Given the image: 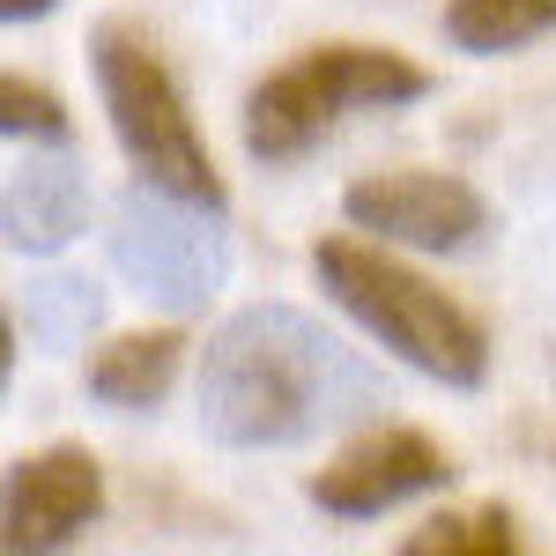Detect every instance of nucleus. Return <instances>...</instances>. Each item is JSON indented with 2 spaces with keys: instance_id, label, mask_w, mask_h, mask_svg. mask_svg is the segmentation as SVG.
I'll use <instances>...</instances> for the list:
<instances>
[{
  "instance_id": "1",
  "label": "nucleus",
  "mask_w": 556,
  "mask_h": 556,
  "mask_svg": "<svg viewBox=\"0 0 556 556\" xmlns=\"http://www.w3.org/2000/svg\"><path fill=\"white\" fill-rule=\"evenodd\" d=\"M371 408V379L298 304H245L201 349V430L230 453H290Z\"/></svg>"
},
{
  "instance_id": "2",
  "label": "nucleus",
  "mask_w": 556,
  "mask_h": 556,
  "mask_svg": "<svg viewBox=\"0 0 556 556\" xmlns=\"http://www.w3.org/2000/svg\"><path fill=\"white\" fill-rule=\"evenodd\" d=\"M312 275H319L327 304L349 312L408 371L453 386V393H475L490 379V327L460 298H445L430 275L401 267L393 245H379V238H319L312 245Z\"/></svg>"
},
{
  "instance_id": "3",
  "label": "nucleus",
  "mask_w": 556,
  "mask_h": 556,
  "mask_svg": "<svg viewBox=\"0 0 556 556\" xmlns=\"http://www.w3.org/2000/svg\"><path fill=\"white\" fill-rule=\"evenodd\" d=\"M430 89H438L430 67H416L393 45H312L245 89L238 134H245V156L275 172V164L312 156L349 112H393V104H416Z\"/></svg>"
},
{
  "instance_id": "4",
  "label": "nucleus",
  "mask_w": 556,
  "mask_h": 556,
  "mask_svg": "<svg viewBox=\"0 0 556 556\" xmlns=\"http://www.w3.org/2000/svg\"><path fill=\"white\" fill-rule=\"evenodd\" d=\"M89 75H97V97H104V119H112V141L127 149V164L141 186L156 193H178L193 208H230V186L215 172L208 141L193 127V104L178 75L164 67V52L127 30V23H97L89 30Z\"/></svg>"
},
{
  "instance_id": "5",
  "label": "nucleus",
  "mask_w": 556,
  "mask_h": 556,
  "mask_svg": "<svg viewBox=\"0 0 556 556\" xmlns=\"http://www.w3.org/2000/svg\"><path fill=\"white\" fill-rule=\"evenodd\" d=\"M215 223H223L215 208H193L178 193H156V186H134L112 208V267L149 304L201 312L230 282V238Z\"/></svg>"
},
{
  "instance_id": "6",
  "label": "nucleus",
  "mask_w": 556,
  "mask_h": 556,
  "mask_svg": "<svg viewBox=\"0 0 556 556\" xmlns=\"http://www.w3.org/2000/svg\"><path fill=\"white\" fill-rule=\"evenodd\" d=\"M342 215H349V230H364L379 245L438 253V260L475 253L490 238V223H497L490 201L453 172H364V178H349Z\"/></svg>"
},
{
  "instance_id": "7",
  "label": "nucleus",
  "mask_w": 556,
  "mask_h": 556,
  "mask_svg": "<svg viewBox=\"0 0 556 556\" xmlns=\"http://www.w3.org/2000/svg\"><path fill=\"white\" fill-rule=\"evenodd\" d=\"M453 453L416 424H379L364 438H349L327 468L304 482V497L327 519H386L408 497H430V490H453Z\"/></svg>"
},
{
  "instance_id": "8",
  "label": "nucleus",
  "mask_w": 556,
  "mask_h": 556,
  "mask_svg": "<svg viewBox=\"0 0 556 556\" xmlns=\"http://www.w3.org/2000/svg\"><path fill=\"white\" fill-rule=\"evenodd\" d=\"M104 519V468L89 445H45L8 468L0 490V542L15 556L67 549Z\"/></svg>"
},
{
  "instance_id": "9",
  "label": "nucleus",
  "mask_w": 556,
  "mask_h": 556,
  "mask_svg": "<svg viewBox=\"0 0 556 556\" xmlns=\"http://www.w3.org/2000/svg\"><path fill=\"white\" fill-rule=\"evenodd\" d=\"M0 208H8V253H30V260L67 253L89 230V178L75 156H38L30 149V164L8 172Z\"/></svg>"
},
{
  "instance_id": "10",
  "label": "nucleus",
  "mask_w": 556,
  "mask_h": 556,
  "mask_svg": "<svg viewBox=\"0 0 556 556\" xmlns=\"http://www.w3.org/2000/svg\"><path fill=\"white\" fill-rule=\"evenodd\" d=\"M186 334L178 327H141V334H112V342L89 356V401H104V408H119V416H141V408H156L164 393L178 386L186 371Z\"/></svg>"
},
{
  "instance_id": "11",
  "label": "nucleus",
  "mask_w": 556,
  "mask_h": 556,
  "mask_svg": "<svg viewBox=\"0 0 556 556\" xmlns=\"http://www.w3.org/2000/svg\"><path fill=\"white\" fill-rule=\"evenodd\" d=\"M438 30L468 60H505V52L556 30V0H445Z\"/></svg>"
},
{
  "instance_id": "12",
  "label": "nucleus",
  "mask_w": 556,
  "mask_h": 556,
  "mask_svg": "<svg viewBox=\"0 0 556 556\" xmlns=\"http://www.w3.org/2000/svg\"><path fill=\"white\" fill-rule=\"evenodd\" d=\"M527 534L505 505H482V513H430L416 534H401V556H519Z\"/></svg>"
},
{
  "instance_id": "13",
  "label": "nucleus",
  "mask_w": 556,
  "mask_h": 556,
  "mask_svg": "<svg viewBox=\"0 0 556 556\" xmlns=\"http://www.w3.org/2000/svg\"><path fill=\"white\" fill-rule=\"evenodd\" d=\"M0 134H8V141H30V149H67V141H75V119H67V104L45 83L0 75Z\"/></svg>"
},
{
  "instance_id": "14",
  "label": "nucleus",
  "mask_w": 556,
  "mask_h": 556,
  "mask_svg": "<svg viewBox=\"0 0 556 556\" xmlns=\"http://www.w3.org/2000/svg\"><path fill=\"white\" fill-rule=\"evenodd\" d=\"M89 319H97V290H89L83 275H52V282L30 290V334H45V342L83 334Z\"/></svg>"
},
{
  "instance_id": "15",
  "label": "nucleus",
  "mask_w": 556,
  "mask_h": 556,
  "mask_svg": "<svg viewBox=\"0 0 556 556\" xmlns=\"http://www.w3.org/2000/svg\"><path fill=\"white\" fill-rule=\"evenodd\" d=\"M52 8H60V0H0L8 23H38V15H52Z\"/></svg>"
}]
</instances>
